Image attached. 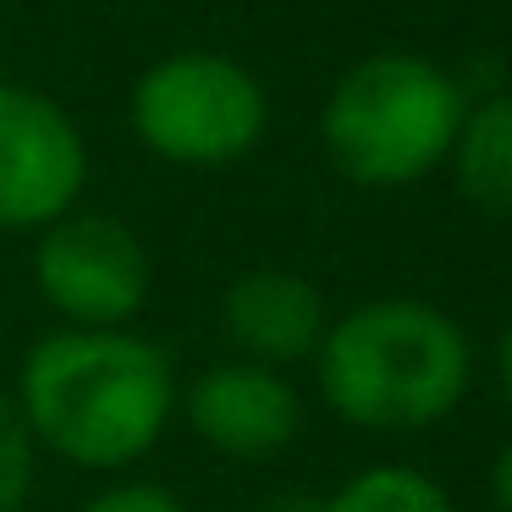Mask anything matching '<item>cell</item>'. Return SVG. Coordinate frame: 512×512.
Wrapping results in <instances>:
<instances>
[{
	"mask_svg": "<svg viewBox=\"0 0 512 512\" xmlns=\"http://www.w3.org/2000/svg\"><path fill=\"white\" fill-rule=\"evenodd\" d=\"M39 452L72 468H133L160 446L177 413V369L133 331L39 336L12 386Z\"/></svg>",
	"mask_w": 512,
	"mask_h": 512,
	"instance_id": "cell-1",
	"label": "cell"
},
{
	"mask_svg": "<svg viewBox=\"0 0 512 512\" xmlns=\"http://www.w3.org/2000/svg\"><path fill=\"white\" fill-rule=\"evenodd\" d=\"M325 408L375 435L430 430L474 386V342L424 298H369L325 325L314 347Z\"/></svg>",
	"mask_w": 512,
	"mask_h": 512,
	"instance_id": "cell-2",
	"label": "cell"
},
{
	"mask_svg": "<svg viewBox=\"0 0 512 512\" xmlns=\"http://www.w3.org/2000/svg\"><path fill=\"white\" fill-rule=\"evenodd\" d=\"M468 89L419 50H375L331 83L320 144L358 188H413L435 177L463 127Z\"/></svg>",
	"mask_w": 512,
	"mask_h": 512,
	"instance_id": "cell-3",
	"label": "cell"
},
{
	"mask_svg": "<svg viewBox=\"0 0 512 512\" xmlns=\"http://www.w3.org/2000/svg\"><path fill=\"white\" fill-rule=\"evenodd\" d=\"M133 133L149 155L188 171H221L259 149L270 127V94L237 56L171 50L133 83Z\"/></svg>",
	"mask_w": 512,
	"mask_h": 512,
	"instance_id": "cell-4",
	"label": "cell"
},
{
	"mask_svg": "<svg viewBox=\"0 0 512 512\" xmlns=\"http://www.w3.org/2000/svg\"><path fill=\"white\" fill-rule=\"evenodd\" d=\"M34 287L72 331H127L149 303V248L127 221L72 210L34 232Z\"/></svg>",
	"mask_w": 512,
	"mask_h": 512,
	"instance_id": "cell-5",
	"label": "cell"
},
{
	"mask_svg": "<svg viewBox=\"0 0 512 512\" xmlns=\"http://www.w3.org/2000/svg\"><path fill=\"white\" fill-rule=\"evenodd\" d=\"M89 144L72 111L34 83H0V232H45L78 210Z\"/></svg>",
	"mask_w": 512,
	"mask_h": 512,
	"instance_id": "cell-6",
	"label": "cell"
},
{
	"mask_svg": "<svg viewBox=\"0 0 512 512\" xmlns=\"http://www.w3.org/2000/svg\"><path fill=\"white\" fill-rule=\"evenodd\" d=\"M188 413V430L210 452L237 457V463H265L287 452L303 430V397L281 369L248 364V358H221L188 380V397H177Z\"/></svg>",
	"mask_w": 512,
	"mask_h": 512,
	"instance_id": "cell-7",
	"label": "cell"
},
{
	"mask_svg": "<svg viewBox=\"0 0 512 512\" xmlns=\"http://www.w3.org/2000/svg\"><path fill=\"white\" fill-rule=\"evenodd\" d=\"M221 325L232 336L237 358L265 364V369H287V364L314 358L331 314H325V298L309 276L259 265V270H243L221 292Z\"/></svg>",
	"mask_w": 512,
	"mask_h": 512,
	"instance_id": "cell-8",
	"label": "cell"
},
{
	"mask_svg": "<svg viewBox=\"0 0 512 512\" xmlns=\"http://www.w3.org/2000/svg\"><path fill=\"white\" fill-rule=\"evenodd\" d=\"M446 166L457 177V193L479 215L512 221V94H479V100H468Z\"/></svg>",
	"mask_w": 512,
	"mask_h": 512,
	"instance_id": "cell-9",
	"label": "cell"
},
{
	"mask_svg": "<svg viewBox=\"0 0 512 512\" xmlns=\"http://www.w3.org/2000/svg\"><path fill=\"white\" fill-rule=\"evenodd\" d=\"M320 512H457V507L424 468L375 463V468H358L353 479H342L320 501Z\"/></svg>",
	"mask_w": 512,
	"mask_h": 512,
	"instance_id": "cell-10",
	"label": "cell"
},
{
	"mask_svg": "<svg viewBox=\"0 0 512 512\" xmlns=\"http://www.w3.org/2000/svg\"><path fill=\"white\" fill-rule=\"evenodd\" d=\"M34 474H39V441H34V430H28L17 397L0 386V512L28 507Z\"/></svg>",
	"mask_w": 512,
	"mask_h": 512,
	"instance_id": "cell-11",
	"label": "cell"
},
{
	"mask_svg": "<svg viewBox=\"0 0 512 512\" xmlns=\"http://www.w3.org/2000/svg\"><path fill=\"white\" fill-rule=\"evenodd\" d=\"M78 512H188L177 501V490L149 485V479H122V485H105L100 496H89Z\"/></svg>",
	"mask_w": 512,
	"mask_h": 512,
	"instance_id": "cell-12",
	"label": "cell"
},
{
	"mask_svg": "<svg viewBox=\"0 0 512 512\" xmlns=\"http://www.w3.org/2000/svg\"><path fill=\"white\" fill-rule=\"evenodd\" d=\"M490 496H496L501 512H512V441L490 457Z\"/></svg>",
	"mask_w": 512,
	"mask_h": 512,
	"instance_id": "cell-13",
	"label": "cell"
},
{
	"mask_svg": "<svg viewBox=\"0 0 512 512\" xmlns=\"http://www.w3.org/2000/svg\"><path fill=\"white\" fill-rule=\"evenodd\" d=\"M496 375H501V397L512 408V325L501 331V347H496Z\"/></svg>",
	"mask_w": 512,
	"mask_h": 512,
	"instance_id": "cell-14",
	"label": "cell"
},
{
	"mask_svg": "<svg viewBox=\"0 0 512 512\" xmlns=\"http://www.w3.org/2000/svg\"><path fill=\"white\" fill-rule=\"evenodd\" d=\"M265 512H320V496H281V501H270Z\"/></svg>",
	"mask_w": 512,
	"mask_h": 512,
	"instance_id": "cell-15",
	"label": "cell"
}]
</instances>
